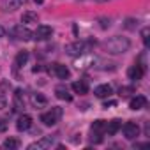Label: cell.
Segmentation results:
<instances>
[{"mask_svg":"<svg viewBox=\"0 0 150 150\" xmlns=\"http://www.w3.org/2000/svg\"><path fill=\"white\" fill-rule=\"evenodd\" d=\"M72 90H74V94H87V92H88V83H87L85 80L74 81V83H72Z\"/></svg>","mask_w":150,"mask_h":150,"instance_id":"2e32d148","label":"cell"},{"mask_svg":"<svg viewBox=\"0 0 150 150\" xmlns=\"http://www.w3.org/2000/svg\"><path fill=\"white\" fill-rule=\"evenodd\" d=\"M27 60H28V53H27V51H20V53L16 55L14 65H16V67H23V65L27 64Z\"/></svg>","mask_w":150,"mask_h":150,"instance_id":"ffe728a7","label":"cell"},{"mask_svg":"<svg viewBox=\"0 0 150 150\" xmlns=\"http://www.w3.org/2000/svg\"><path fill=\"white\" fill-rule=\"evenodd\" d=\"M85 51H88V42H83V41H76L65 46V53L71 57H81Z\"/></svg>","mask_w":150,"mask_h":150,"instance_id":"3957f363","label":"cell"},{"mask_svg":"<svg viewBox=\"0 0 150 150\" xmlns=\"http://www.w3.org/2000/svg\"><path fill=\"white\" fill-rule=\"evenodd\" d=\"M145 106H146V97H145V96H136V97H132L131 103H129V108L134 110V111H138V110H141V108H145Z\"/></svg>","mask_w":150,"mask_h":150,"instance_id":"8fae6325","label":"cell"},{"mask_svg":"<svg viewBox=\"0 0 150 150\" xmlns=\"http://www.w3.org/2000/svg\"><path fill=\"white\" fill-rule=\"evenodd\" d=\"M4 146H6V148H11V150H14V148H18V146H20V141H18L16 138H7V139L4 141Z\"/></svg>","mask_w":150,"mask_h":150,"instance_id":"44dd1931","label":"cell"},{"mask_svg":"<svg viewBox=\"0 0 150 150\" xmlns=\"http://www.w3.org/2000/svg\"><path fill=\"white\" fill-rule=\"evenodd\" d=\"M16 127H18V131H28L32 127V117L30 115H21L16 122Z\"/></svg>","mask_w":150,"mask_h":150,"instance_id":"7c38bea8","label":"cell"},{"mask_svg":"<svg viewBox=\"0 0 150 150\" xmlns=\"http://www.w3.org/2000/svg\"><path fill=\"white\" fill-rule=\"evenodd\" d=\"M6 11H14L16 7H20V4L16 2V0H6Z\"/></svg>","mask_w":150,"mask_h":150,"instance_id":"603a6c76","label":"cell"},{"mask_svg":"<svg viewBox=\"0 0 150 150\" xmlns=\"http://www.w3.org/2000/svg\"><path fill=\"white\" fill-rule=\"evenodd\" d=\"M6 108V97H4V94H0V110H4Z\"/></svg>","mask_w":150,"mask_h":150,"instance_id":"4316f807","label":"cell"},{"mask_svg":"<svg viewBox=\"0 0 150 150\" xmlns=\"http://www.w3.org/2000/svg\"><path fill=\"white\" fill-rule=\"evenodd\" d=\"M55 94H57V97L58 99H62V101H72V96L69 94V90H67V87L65 85H58V87H55Z\"/></svg>","mask_w":150,"mask_h":150,"instance_id":"4fadbf2b","label":"cell"},{"mask_svg":"<svg viewBox=\"0 0 150 150\" xmlns=\"http://www.w3.org/2000/svg\"><path fill=\"white\" fill-rule=\"evenodd\" d=\"M53 145V138L51 136H44V138H41L39 141H35V143H32V145H28V148L30 150H44V148H50Z\"/></svg>","mask_w":150,"mask_h":150,"instance_id":"9c48e42d","label":"cell"},{"mask_svg":"<svg viewBox=\"0 0 150 150\" xmlns=\"http://www.w3.org/2000/svg\"><path fill=\"white\" fill-rule=\"evenodd\" d=\"M118 94H120V97H129L131 94H134V87H122Z\"/></svg>","mask_w":150,"mask_h":150,"instance_id":"7402d4cb","label":"cell"},{"mask_svg":"<svg viewBox=\"0 0 150 150\" xmlns=\"http://www.w3.org/2000/svg\"><path fill=\"white\" fill-rule=\"evenodd\" d=\"M148 35H150V28H148V27H145V28L141 30V37H143L145 46H148Z\"/></svg>","mask_w":150,"mask_h":150,"instance_id":"cb8c5ba5","label":"cell"},{"mask_svg":"<svg viewBox=\"0 0 150 150\" xmlns=\"http://www.w3.org/2000/svg\"><path fill=\"white\" fill-rule=\"evenodd\" d=\"M21 21H23V23H35V21H37V13H34V11H27V13H23Z\"/></svg>","mask_w":150,"mask_h":150,"instance_id":"d6986e66","label":"cell"},{"mask_svg":"<svg viewBox=\"0 0 150 150\" xmlns=\"http://www.w3.org/2000/svg\"><path fill=\"white\" fill-rule=\"evenodd\" d=\"M104 129H106V122H104V120H96V122L92 124V127H90V131L96 132V134H103Z\"/></svg>","mask_w":150,"mask_h":150,"instance_id":"ac0fdd59","label":"cell"},{"mask_svg":"<svg viewBox=\"0 0 150 150\" xmlns=\"http://www.w3.org/2000/svg\"><path fill=\"white\" fill-rule=\"evenodd\" d=\"M30 103L34 108H44L48 104V99L42 96V94H32L30 96Z\"/></svg>","mask_w":150,"mask_h":150,"instance_id":"5bb4252c","label":"cell"},{"mask_svg":"<svg viewBox=\"0 0 150 150\" xmlns=\"http://www.w3.org/2000/svg\"><path fill=\"white\" fill-rule=\"evenodd\" d=\"M124 136L127 139H136L139 136V125L136 122H125L124 124Z\"/></svg>","mask_w":150,"mask_h":150,"instance_id":"5b68a950","label":"cell"},{"mask_svg":"<svg viewBox=\"0 0 150 150\" xmlns=\"http://www.w3.org/2000/svg\"><path fill=\"white\" fill-rule=\"evenodd\" d=\"M60 117H62V108L55 106V108H51L50 111H46V113L41 115V122H42L44 125H55V124L60 120Z\"/></svg>","mask_w":150,"mask_h":150,"instance_id":"7a4b0ae2","label":"cell"},{"mask_svg":"<svg viewBox=\"0 0 150 150\" xmlns=\"http://www.w3.org/2000/svg\"><path fill=\"white\" fill-rule=\"evenodd\" d=\"M120 127H122V122H120V120H111V122H106V129H104V132H108L110 136H113V134L118 132Z\"/></svg>","mask_w":150,"mask_h":150,"instance_id":"9a60e30c","label":"cell"},{"mask_svg":"<svg viewBox=\"0 0 150 150\" xmlns=\"http://www.w3.org/2000/svg\"><path fill=\"white\" fill-rule=\"evenodd\" d=\"M6 35V28L4 27H0V37H4Z\"/></svg>","mask_w":150,"mask_h":150,"instance_id":"f1b7e54d","label":"cell"},{"mask_svg":"<svg viewBox=\"0 0 150 150\" xmlns=\"http://www.w3.org/2000/svg\"><path fill=\"white\" fill-rule=\"evenodd\" d=\"M23 108H25L23 90H16V94H14V110L16 111H23Z\"/></svg>","mask_w":150,"mask_h":150,"instance_id":"e0dca14e","label":"cell"},{"mask_svg":"<svg viewBox=\"0 0 150 150\" xmlns=\"http://www.w3.org/2000/svg\"><path fill=\"white\" fill-rule=\"evenodd\" d=\"M129 48H131V41L127 37H122V35H115V37H111L104 42V50L110 55H122Z\"/></svg>","mask_w":150,"mask_h":150,"instance_id":"6da1fadb","label":"cell"},{"mask_svg":"<svg viewBox=\"0 0 150 150\" xmlns=\"http://www.w3.org/2000/svg\"><path fill=\"white\" fill-rule=\"evenodd\" d=\"M99 21H101V28H108V27H110V20H104V18H101Z\"/></svg>","mask_w":150,"mask_h":150,"instance_id":"484cf974","label":"cell"},{"mask_svg":"<svg viewBox=\"0 0 150 150\" xmlns=\"http://www.w3.org/2000/svg\"><path fill=\"white\" fill-rule=\"evenodd\" d=\"M110 106H117V101H108V103H104V104H103V108H106V110H108Z\"/></svg>","mask_w":150,"mask_h":150,"instance_id":"83f0119b","label":"cell"},{"mask_svg":"<svg viewBox=\"0 0 150 150\" xmlns=\"http://www.w3.org/2000/svg\"><path fill=\"white\" fill-rule=\"evenodd\" d=\"M48 71L51 72V74H55L57 78H60V80H65V78H69V69L65 67V65H62V64H51L50 67H48Z\"/></svg>","mask_w":150,"mask_h":150,"instance_id":"8992f818","label":"cell"},{"mask_svg":"<svg viewBox=\"0 0 150 150\" xmlns=\"http://www.w3.org/2000/svg\"><path fill=\"white\" fill-rule=\"evenodd\" d=\"M143 74H145V67H143V65H139V64L131 65V67H129V71H127V76H129V80H132V81L141 80V78H143Z\"/></svg>","mask_w":150,"mask_h":150,"instance_id":"ba28073f","label":"cell"},{"mask_svg":"<svg viewBox=\"0 0 150 150\" xmlns=\"http://www.w3.org/2000/svg\"><path fill=\"white\" fill-rule=\"evenodd\" d=\"M11 35L16 37V39H20V41H30V39H34V32H32L30 28L23 27V25L13 27V28H11Z\"/></svg>","mask_w":150,"mask_h":150,"instance_id":"277c9868","label":"cell"},{"mask_svg":"<svg viewBox=\"0 0 150 150\" xmlns=\"http://www.w3.org/2000/svg\"><path fill=\"white\" fill-rule=\"evenodd\" d=\"M51 35H53V28L48 27V25H39L37 30L34 32V39H37V41H46Z\"/></svg>","mask_w":150,"mask_h":150,"instance_id":"52a82bcc","label":"cell"},{"mask_svg":"<svg viewBox=\"0 0 150 150\" xmlns=\"http://www.w3.org/2000/svg\"><path fill=\"white\" fill-rule=\"evenodd\" d=\"M35 4H42V0H35Z\"/></svg>","mask_w":150,"mask_h":150,"instance_id":"4dcf8cb0","label":"cell"},{"mask_svg":"<svg viewBox=\"0 0 150 150\" xmlns=\"http://www.w3.org/2000/svg\"><path fill=\"white\" fill-rule=\"evenodd\" d=\"M94 94L99 97V99H104V97H110L111 94H113V88H111V85H99V87H96V90H94Z\"/></svg>","mask_w":150,"mask_h":150,"instance_id":"30bf717a","label":"cell"},{"mask_svg":"<svg viewBox=\"0 0 150 150\" xmlns=\"http://www.w3.org/2000/svg\"><path fill=\"white\" fill-rule=\"evenodd\" d=\"M16 2H18V4L21 6V4H25V2H27V0H16Z\"/></svg>","mask_w":150,"mask_h":150,"instance_id":"f546056e","label":"cell"},{"mask_svg":"<svg viewBox=\"0 0 150 150\" xmlns=\"http://www.w3.org/2000/svg\"><path fill=\"white\" fill-rule=\"evenodd\" d=\"M6 129H7V122L4 118H0V132H4Z\"/></svg>","mask_w":150,"mask_h":150,"instance_id":"d4e9b609","label":"cell"}]
</instances>
